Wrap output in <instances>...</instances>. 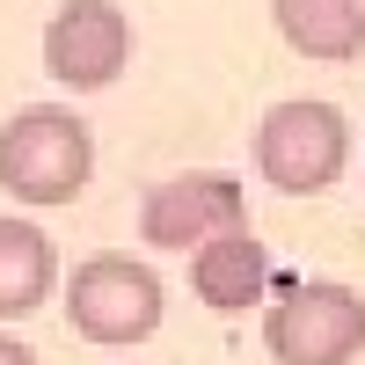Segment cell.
Masks as SVG:
<instances>
[{
    "label": "cell",
    "mask_w": 365,
    "mask_h": 365,
    "mask_svg": "<svg viewBox=\"0 0 365 365\" xmlns=\"http://www.w3.org/2000/svg\"><path fill=\"white\" fill-rule=\"evenodd\" d=\"M96 168V139L66 103H29L0 125V190L22 205H73Z\"/></svg>",
    "instance_id": "cell-1"
},
{
    "label": "cell",
    "mask_w": 365,
    "mask_h": 365,
    "mask_svg": "<svg viewBox=\"0 0 365 365\" xmlns=\"http://www.w3.org/2000/svg\"><path fill=\"white\" fill-rule=\"evenodd\" d=\"M351 161V125L336 103H314V96H292V103H270L263 125H256V168L270 190L285 197H322L329 182L344 175Z\"/></svg>",
    "instance_id": "cell-2"
},
{
    "label": "cell",
    "mask_w": 365,
    "mask_h": 365,
    "mask_svg": "<svg viewBox=\"0 0 365 365\" xmlns=\"http://www.w3.org/2000/svg\"><path fill=\"white\" fill-rule=\"evenodd\" d=\"M263 351L278 365H351L365 351V299L336 278L285 285L263 314Z\"/></svg>",
    "instance_id": "cell-3"
},
{
    "label": "cell",
    "mask_w": 365,
    "mask_h": 365,
    "mask_svg": "<svg viewBox=\"0 0 365 365\" xmlns=\"http://www.w3.org/2000/svg\"><path fill=\"white\" fill-rule=\"evenodd\" d=\"M66 322L88 344H146L161 329V278L139 256H88L73 263L66 285Z\"/></svg>",
    "instance_id": "cell-4"
},
{
    "label": "cell",
    "mask_w": 365,
    "mask_h": 365,
    "mask_svg": "<svg viewBox=\"0 0 365 365\" xmlns=\"http://www.w3.org/2000/svg\"><path fill=\"white\" fill-rule=\"evenodd\" d=\"M249 227V190L220 168H197V175H168L139 197V241L154 249H205L220 234H241Z\"/></svg>",
    "instance_id": "cell-5"
},
{
    "label": "cell",
    "mask_w": 365,
    "mask_h": 365,
    "mask_svg": "<svg viewBox=\"0 0 365 365\" xmlns=\"http://www.w3.org/2000/svg\"><path fill=\"white\" fill-rule=\"evenodd\" d=\"M132 66V15L117 0H73L44 22V73L73 96H96Z\"/></svg>",
    "instance_id": "cell-6"
},
{
    "label": "cell",
    "mask_w": 365,
    "mask_h": 365,
    "mask_svg": "<svg viewBox=\"0 0 365 365\" xmlns=\"http://www.w3.org/2000/svg\"><path fill=\"white\" fill-rule=\"evenodd\" d=\"M190 285L212 314H249L263 285H270V256H263V241L241 227V234H220V241H205V249L190 256Z\"/></svg>",
    "instance_id": "cell-7"
},
{
    "label": "cell",
    "mask_w": 365,
    "mask_h": 365,
    "mask_svg": "<svg viewBox=\"0 0 365 365\" xmlns=\"http://www.w3.org/2000/svg\"><path fill=\"white\" fill-rule=\"evenodd\" d=\"M278 37L314 58V66H344L365 51V0H270Z\"/></svg>",
    "instance_id": "cell-8"
},
{
    "label": "cell",
    "mask_w": 365,
    "mask_h": 365,
    "mask_svg": "<svg viewBox=\"0 0 365 365\" xmlns=\"http://www.w3.org/2000/svg\"><path fill=\"white\" fill-rule=\"evenodd\" d=\"M51 285H58L51 234L29 227V220H0V314H8V322L37 314L44 299H51Z\"/></svg>",
    "instance_id": "cell-9"
},
{
    "label": "cell",
    "mask_w": 365,
    "mask_h": 365,
    "mask_svg": "<svg viewBox=\"0 0 365 365\" xmlns=\"http://www.w3.org/2000/svg\"><path fill=\"white\" fill-rule=\"evenodd\" d=\"M0 365H37V351H29V344H15L8 329H0Z\"/></svg>",
    "instance_id": "cell-10"
}]
</instances>
